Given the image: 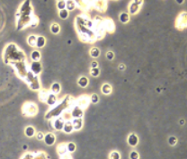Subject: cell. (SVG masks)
Wrapping results in <instances>:
<instances>
[{
    "label": "cell",
    "instance_id": "obj_1",
    "mask_svg": "<svg viewBox=\"0 0 187 159\" xmlns=\"http://www.w3.org/2000/svg\"><path fill=\"white\" fill-rule=\"evenodd\" d=\"M30 70L33 75L38 76L43 71V66H41L40 61H33L30 64Z\"/></svg>",
    "mask_w": 187,
    "mask_h": 159
},
{
    "label": "cell",
    "instance_id": "obj_2",
    "mask_svg": "<svg viewBox=\"0 0 187 159\" xmlns=\"http://www.w3.org/2000/svg\"><path fill=\"white\" fill-rule=\"evenodd\" d=\"M179 24H180V26H178V29L182 30L186 27V13L185 12H183L182 14H180L177 19H176L175 25H178Z\"/></svg>",
    "mask_w": 187,
    "mask_h": 159
},
{
    "label": "cell",
    "instance_id": "obj_3",
    "mask_svg": "<svg viewBox=\"0 0 187 159\" xmlns=\"http://www.w3.org/2000/svg\"><path fill=\"white\" fill-rule=\"evenodd\" d=\"M43 140L47 146H52V145H54V143L56 141V136L53 133L49 132V133L44 135Z\"/></svg>",
    "mask_w": 187,
    "mask_h": 159
},
{
    "label": "cell",
    "instance_id": "obj_4",
    "mask_svg": "<svg viewBox=\"0 0 187 159\" xmlns=\"http://www.w3.org/2000/svg\"><path fill=\"white\" fill-rule=\"evenodd\" d=\"M127 142H128L129 146H130L132 147L136 146L139 144V137H138V135H136L135 133H130L127 137Z\"/></svg>",
    "mask_w": 187,
    "mask_h": 159
},
{
    "label": "cell",
    "instance_id": "obj_5",
    "mask_svg": "<svg viewBox=\"0 0 187 159\" xmlns=\"http://www.w3.org/2000/svg\"><path fill=\"white\" fill-rule=\"evenodd\" d=\"M45 102L47 103V104H48L49 106H50V107H52V106H54V105L57 103V102H58L56 94H54V93H49L48 96H47V99H46Z\"/></svg>",
    "mask_w": 187,
    "mask_h": 159
},
{
    "label": "cell",
    "instance_id": "obj_6",
    "mask_svg": "<svg viewBox=\"0 0 187 159\" xmlns=\"http://www.w3.org/2000/svg\"><path fill=\"white\" fill-rule=\"evenodd\" d=\"M71 116L73 119H82L83 117V111L81 109V107L77 106V107H75L73 110H72L71 112Z\"/></svg>",
    "mask_w": 187,
    "mask_h": 159
},
{
    "label": "cell",
    "instance_id": "obj_7",
    "mask_svg": "<svg viewBox=\"0 0 187 159\" xmlns=\"http://www.w3.org/2000/svg\"><path fill=\"white\" fill-rule=\"evenodd\" d=\"M64 122L65 121H63V119H62V118H57V119H55V121L52 123L53 129L56 130H62V129H63Z\"/></svg>",
    "mask_w": 187,
    "mask_h": 159
},
{
    "label": "cell",
    "instance_id": "obj_8",
    "mask_svg": "<svg viewBox=\"0 0 187 159\" xmlns=\"http://www.w3.org/2000/svg\"><path fill=\"white\" fill-rule=\"evenodd\" d=\"M101 92L103 94H105V95H109L112 93V87L110 84H103L102 87H101Z\"/></svg>",
    "mask_w": 187,
    "mask_h": 159
},
{
    "label": "cell",
    "instance_id": "obj_9",
    "mask_svg": "<svg viewBox=\"0 0 187 159\" xmlns=\"http://www.w3.org/2000/svg\"><path fill=\"white\" fill-rule=\"evenodd\" d=\"M62 130H63V131H64L65 133H67V134H70L72 131H74V128H73V125H72V122H71L70 121H65Z\"/></svg>",
    "mask_w": 187,
    "mask_h": 159
},
{
    "label": "cell",
    "instance_id": "obj_10",
    "mask_svg": "<svg viewBox=\"0 0 187 159\" xmlns=\"http://www.w3.org/2000/svg\"><path fill=\"white\" fill-rule=\"evenodd\" d=\"M129 15H136L137 13H139L140 11V6H139L138 5L136 4H134L133 2H131L130 5H129Z\"/></svg>",
    "mask_w": 187,
    "mask_h": 159
},
{
    "label": "cell",
    "instance_id": "obj_11",
    "mask_svg": "<svg viewBox=\"0 0 187 159\" xmlns=\"http://www.w3.org/2000/svg\"><path fill=\"white\" fill-rule=\"evenodd\" d=\"M88 84H89V79L87 77L82 76V77H80L77 79V84H78L80 87H82V88L87 87L88 86Z\"/></svg>",
    "mask_w": 187,
    "mask_h": 159
},
{
    "label": "cell",
    "instance_id": "obj_12",
    "mask_svg": "<svg viewBox=\"0 0 187 159\" xmlns=\"http://www.w3.org/2000/svg\"><path fill=\"white\" fill-rule=\"evenodd\" d=\"M72 125H73L74 130H79L83 127V121L82 119H73L71 121Z\"/></svg>",
    "mask_w": 187,
    "mask_h": 159
},
{
    "label": "cell",
    "instance_id": "obj_13",
    "mask_svg": "<svg viewBox=\"0 0 187 159\" xmlns=\"http://www.w3.org/2000/svg\"><path fill=\"white\" fill-rule=\"evenodd\" d=\"M130 15L128 13H125V12H122L119 15V21L121 23V24H128L130 22Z\"/></svg>",
    "mask_w": 187,
    "mask_h": 159
},
{
    "label": "cell",
    "instance_id": "obj_14",
    "mask_svg": "<svg viewBox=\"0 0 187 159\" xmlns=\"http://www.w3.org/2000/svg\"><path fill=\"white\" fill-rule=\"evenodd\" d=\"M50 91L52 93L54 94H59L61 91V86H60V84L58 83V82H55L53 83L52 84H51V86H50Z\"/></svg>",
    "mask_w": 187,
    "mask_h": 159
},
{
    "label": "cell",
    "instance_id": "obj_15",
    "mask_svg": "<svg viewBox=\"0 0 187 159\" xmlns=\"http://www.w3.org/2000/svg\"><path fill=\"white\" fill-rule=\"evenodd\" d=\"M46 44V39L43 36H37L36 39V47L38 49H41L43 48Z\"/></svg>",
    "mask_w": 187,
    "mask_h": 159
},
{
    "label": "cell",
    "instance_id": "obj_16",
    "mask_svg": "<svg viewBox=\"0 0 187 159\" xmlns=\"http://www.w3.org/2000/svg\"><path fill=\"white\" fill-rule=\"evenodd\" d=\"M103 24L105 26V29L110 31V33H112L113 30H114V24H113V22L111 20V19H105V22H103Z\"/></svg>",
    "mask_w": 187,
    "mask_h": 159
},
{
    "label": "cell",
    "instance_id": "obj_17",
    "mask_svg": "<svg viewBox=\"0 0 187 159\" xmlns=\"http://www.w3.org/2000/svg\"><path fill=\"white\" fill-rule=\"evenodd\" d=\"M35 129L33 128V126H28L25 128L24 130V134L26 137H34L35 136Z\"/></svg>",
    "mask_w": 187,
    "mask_h": 159
},
{
    "label": "cell",
    "instance_id": "obj_18",
    "mask_svg": "<svg viewBox=\"0 0 187 159\" xmlns=\"http://www.w3.org/2000/svg\"><path fill=\"white\" fill-rule=\"evenodd\" d=\"M89 53H90V56H91L92 58L96 59V58H98V57L100 56L101 51H100V50H99L97 47H93V48L90 50Z\"/></svg>",
    "mask_w": 187,
    "mask_h": 159
},
{
    "label": "cell",
    "instance_id": "obj_19",
    "mask_svg": "<svg viewBox=\"0 0 187 159\" xmlns=\"http://www.w3.org/2000/svg\"><path fill=\"white\" fill-rule=\"evenodd\" d=\"M40 57H41L40 52L37 50L32 51V53H31V59H32L33 61H40Z\"/></svg>",
    "mask_w": 187,
    "mask_h": 159
},
{
    "label": "cell",
    "instance_id": "obj_20",
    "mask_svg": "<svg viewBox=\"0 0 187 159\" xmlns=\"http://www.w3.org/2000/svg\"><path fill=\"white\" fill-rule=\"evenodd\" d=\"M76 8V3L74 0H67L66 1V9L68 11H72Z\"/></svg>",
    "mask_w": 187,
    "mask_h": 159
},
{
    "label": "cell",
    "instance_id": "obj_21",
    "mask_svg": "<svg viewBox=\"0 0 187 159\" xmlns=\"http://www.w3.org/2000/svg\"><path fill=\"white\" fill-rule=\"evenodd\" d=\"M36 39L37 36L35 35H30L27 38V43L31 46V47H36Z\"/></svg>",
    "mask_w": 187,
    "mask_h": 159
},
{
    "label": "cell",
    "instance_id": "obj_22",
    "mask_svg": "<svg viewBox=\"0 0 187 159\" xmlns=\"http://www.w3.org/2000/svg\"><path fill=\"white\" fill-rule=\"evenodd\" d=\"M50 31L53 34H59V31H60V26H59V24H56V23H53L52 24L50 25Z\"/></svg>",
    "mask_w": 187,
    "mask_h": 159
},
{
    "label": "cell",
    "instance_id": "obj_23",
    "mask_svg": "<svg viewBox=\"0 0 187 159\" xmlns=\"http://www.w3.org/2000/svg\"><path fill=\"white\" fill-rule=\"evenodd\" d=\"M59 15L60 19L66 20V19H68V16H69V12L68 11V10H67L66 8H65V9H62V10H59Z\"/></svg>",
    "mask_w": 187,
    "mask_h": 159
},
{
    "label": "cell",
    "instance_id": "obj_24",
    "mask_svg": "<svg viewBox=\"0 0 187 159\" xmlns=\"http://www.w3.org/2000/svg\"><path fill=\"white\" fill-rule=\"evenodd\" d=\"M66 146H67V151H68L69 153H73V152H75L76 148H77V146H76L75 143H73V142H69L68 144H67V145H66Z\"/></svg>",
    "mask_w": 187,
    "mask_h": 159
},
{
    "label": "cell",
    "instance_id": "obj_25",
    "mask_svg": "<svg viewBox=\"0 0 187 159\" xmlns=\"http://www.w3.org/2000/svg\"><path fill=\"white\" fill-rule=\"evenodd\" d=\"M90 75L93 77H99V75H100V69L98 68H91L90 69Z\"/></svg>",
    "mask_w": 187,
    "mask_h": 159
},
{
    "label": "cell",
    "instance_id": "obj_26",
    "mask_svg": "<svg viewBox=\"0 0 187 159\" xmlns=\"http://www.w3.org/2000/svg\"><path fill=\"white\" fill-rule=\"evenodd\" d=\"M89 100H90V102L92 103H93V104H96V103H98V102H99V96L96 94V93H93L91 96L89 97Z\"/></svg>",
    "mask_w": 187,
    "mask_h": 159
},
{
    "label": "cell",
    "instance_id": "obj_27",
    "mask_svg": "<svg viewBox=\"0 0 187 159\" xmlns=\"http://www.w3.org/2000/svg\"><path fill=\"white\" fill-rule=\"evenodd\" d=\"M110 159H121V155L118 151H112L110 156H109Z\"/></svg>",
    "mask_w": 187,
    "mask_h": 159
},
{
    "label": "cell",
    "instance_id": "obj_28",
    "mask_svg": "<svg viewBox=\"0 0 187 159\" xmlns=\"http://www.w3.org/2000/svg\"><path fill=\"white\" fill-rule=\"evenodd\" d=\"M176 143H177V139L174 137V136H170L168 137V144L171 146H174L176 145Z\"/></svg>",
    "mask_w": 187,
    "mask_h": 159
},
{
    "label": "cell",
    "instance_id": "obj_29",
    "mask_svg": "<svg viewBox=\"0 0 187 159\" xmlns=\"http://www.w3.org/2000/svg\"><path fill=\"white\" fill-rule=\"evenodd\" d=\"M129 158L130 159H140V155L136 150H132V151H130V153L129 155Z\"/></svg>",
    "mask_w": 187,
    "mask_h": 159
},
{
    "label": "cell",
    "instance_id": "obj_30",
    "mask_svg": "<svg viewBox=\"0 0 187 159\" xmlns=\"http://www.w3.org/2000/svg\"><path fill=\"white\" fill-rule=\"evenodd\" d=\"M57 8L59 10H62L66 8V1L65 0H61V1H58L57 3Z\"/></svg>",
    "mask_w": 187,
    "mask_h": 159
},
{
    "label": "cell",
    "instance_id": "obj_31",
    "mask_svg": "<svg viewBox=\"0 0 187 159\" xmlns=\"http://www.w3.org/2000/svg\"><path fill=\"white\" fill-rule=\"evenodd\" d=\"M105 57H106V59H107L109 61H112V60L114 59V53H113L112 51L109 50V51H107V52H106Z\"/></svg>",
    "mask_w": 187,
    "mask_h": 159
},
{
    "label": "cell",
    "instance_id": "obj_32",
    "mask_svg": "<svg viewBox=\"0 0 187 159\" xmlns=\"http://www.w3.org/2000/svg\"><path fill=\"white\" fill-rule=\"evenodd\" d=\"M35 135H36V137H37L38 140H43L44 134H43V132L39 131V132H37V133H35Z\"/></svg>",
    "mask_w": 187,
    "mask_h": 159
},
{
    "label": "cell",
    "instance_id": "obj_33",
    "mask_svg": "<svg viewBox=\"0 0 187 159\" xmlns=\"http://www.w3.org/2000/svg\"><path fill=\"white\" fill-rule=\"evenodd\" d=\"M90 66H91V68H98L99 64H98V62H97L96 60H93V61L91 62Z\"/></svg>",
    "mask_w": 187,
    "mask_h": 159
},
{
    "label": "cell",
    "instance_id": "obj_34",
    "mask_svg": "<svg viewBox=\"0 0 187 159\" xmlns=\"http://www.w3.org/2000/svg\"><path fill=\"white\" fill-rule=\"evenodd\" d=\"M143 1H144V0H132V2H133L134 4L138 5L139 6H142Z\"/></svg>",
    "mask_w": 187,
    "mask_h": 159
},
{
    "label": "cell",
    "instance_id": "obj_35",
    "mask_svg": "<svg viewBox=\"0 0 187 159\" xmlns=\"http://www.w3.org/2000/svg\"><path fill=\"white\" fill-rule=\"evenodd\" d=\"M118 68H119V70L120 71H123V70H125V68H126V66L123 64V63H121V64L118 66Z\"/></svg>",
    "mask_w": 187,
    "mask_h": 159
},
{
    "label": "cell",
    "instance_id": "obj_36",
    "mask_svg": "<svg viewBox=\"0 0 187 159\" xmlns=\"http://www.w3.org/2000/svg\"><path fill=\"white\" fill-rule=\"evenodd\" d=\"M175 1H176V3H177L178 5H182V4H184V0H175Z\"/></svg>",
    "mask_w": 187,
    "mask_h": 159
},
{
    "label": "cell",
    "instance_id": "obj_37",
    "mask_svg": "<svg viewBox=\"0 0 187 159\" xmlns=\"http://www.w3.org/2000/svg\"><path fill=\"white\" fill-rule=\"evenodd\" d=\"M184 120H181V121H179V123L181 124V125H184Z\"/></svg>",
    "mask_w": 187,
    "mask_h": 159
},
{
    "label": "cell",
    "instance_id": "obj_38",
    "mask_svg": "<svg viewBox=\"0 0 187 159\" xmlns=\"http://www.w3.org/2000/svg\"><path fill=\"white\" fill-rule=\"evenodd\" d=\"M157 92H161V88H160V87H158V88H157Z\"/></svg>",
    "mask_w": 187,
    "mask_h": 159
},
{
    "label": "cell",
    "instance_id": "obj_39",
    "mask_svg": "<svg viewBox=\"0 0 187 159\" xmlns=\"http://www.w3.org/2000/svg\"><path fill=\"white\" fill-rule=\"evenodd\" d=\"M58 1H61V0H58Z\"/></svg>",
    "mask_w": 187,
    "mask_h": 159
}]
</instances>
